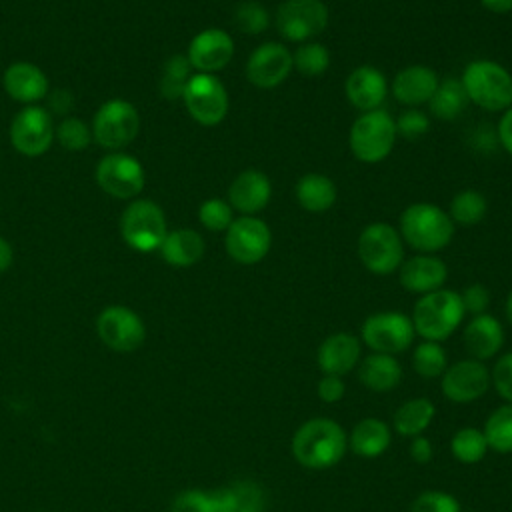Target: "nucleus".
<instances>
[{
  "label": "nucleus",
  "instance_id": "nucleus-1",
  "mask_svg": "<svg viewBox=\"0 0 512 512\" xmlns=\"http://www.w3.org/2000/svg\"><path fill=\"white\" fill-rule=\"evenodd\" d=\"M290 450L300 466L308 470H328L344 458L348 436L344 428L330 418H310L296 428Z\"/></svg>",
  "mask_w": 512,
  "mask_h": 512
},
{
  "label": "nucleus",
  "instance_id": "nucleus-2",
  "mask_svg": "<svg viewBox=\"0 0 512 512\" xmlns=\"http://www.w3.org/2000/svg\"><path fill=\"white\" fill-rule=\"evenodd\" d=\"M398 232L416 254H438L452 242L456 224L440 206L414 202L402 210Z\"/></svg>",
  "mask_w": 512,
  "mask_h": 512
},
{
  "label": "nucleus",
  "instance_id": "nucleus-3",
  "mask_svg": "<svg viewBox=\"0 0 512 512\" xmlns=\"http://www.w3.org/2000/svg\"><path fill=\"white\" fill-rule=\"evenodd\" d=\"M466 312L460 300V292L440 288L422 294L412 310V326L418 336L432 342L448 340L462 324Z\"/></svg>",
  "mask_w": 512,
  "mask_h": 512
},
{
  "label": "nucleus",
  "instance_id": "nucleus-4",
  "mask_svg": "<svg viewBox=\"0 0 512 512\" xmlns=\"http://www.w3.org/2000/svg\"><path fill=\"white\" fill-rule=\"evenodd\" d=\"M460 82L472 104L488 112H504L512 106V74L500 62L478 58L464 66Z\"/></svg>",
  "mask_w": 512,
  "mask_h": 512
},
{
  "label": "nucleus",
  "instance_id": "nucleus-5",
  "mask_svg": "<svg viewBox=\"0 0 512 512\" xmlns=\"http://www.w3.org/2000/svg\"><path fill=\"white\" fill-rule=\"evenodd\" d=\"M396 140V120L384 108L360 112L348 134L352 156L364 164H378L386 160L392 154Z\"/></svg>",
  "mask_w": 512,
  "mask_h": 512
},
{
  "label": "nucleus",
  "instance_id": "nucleus-6",
  "mask_svg": "<svg viewBox=\"0 0 512 512\" xmlns=\"http://www.w3.org/2000/svg\"><path fill=\"white\" fill-rule=\"evenodd\" d=\"M404 246L398 228L388 222H372L360 232L356 254L368 272L388 276L404 262Z\"/></svg>",
  "mask_w": 512,
  "mask_h": 512
},
{
  "label": "nucleus",
  "instance_id": "nucleus-7",
  "mask_svg": "<svg viewBox=\"0 0 512 512\" xmlns=\"http://www.w3.org/2000/svg\"><path fill=\"white\" fill-rule=\"evenodd\" d=\"M120 234L124 242L138 252H154L168 234L164 210L148 198L132 200L120 218Z\"/></svg>",
  "mask_w": 512,
  "mask_h": 512
},
{
  "label": "nucleus",
  "instance_id": "nucleus-8",
  "mask_svg": "<svg viewBox=\"0 0 512 512\" xmlns=\"http://www.w3.org/2000/svg\"><path fill=\"white\" fill-rule=\"evenodd\" d=\"M140 130L138 110L124 98H110L94 112L92 140L106 150H122Z\"/></svg>",
  "mask_w": 512,
  "mask_h": 512
},
{
  "label": "nucleus",
  "instance_id": "nucleus-9",
  "mask_svg": "<svg viewBox=\"0 0 512 512\" xmlns=\"http://www.w3.org/2000/svg\"><path fill=\"white\" fill-rule=\"evenodd\" d=\"M414 326L408 314L400 310H384L370 314L360 328V340L380 354H402L414 342Z\"/></svg>",
  "mask_w": 512,
  "mask_h": 512
},
{
  "label": "nucleus",
  "instance_id": "nucleus-10",
  "mask_svg": "<svg viewBox=\"0 0 512 512\" xmlns=\"http://www.w3.org/2000/svg\"><path fill=\"white\" fill-rule=\"evenodd\" d=\"M330 14L322 0H284L274 12L278 34L294 44L320 36L328 26Z\"/></svg>",
  "mask_w": 512,
  "mask_h": 512
},
{
  "label": "nucleus",
  "instance_id": "nucleus-11",
  "mask_svg": "<svg viewBox=\"0 0 512 512\" xmlns=\"http://www.w3.org/2000/svg\"><path fill=\"white\" fill-rule=\"evenodd\" d=\"M182 100L192 120L200 126H218L226 118L230 106V98L222 80L216 74L204 72L192 74Z\"/></svg>",
  "mask_w": 512,
  "mask_h": 512
},
{
  "label": "nucleus",
  "instance_id": "nucleus-12",
  "mask_svg": "<svg viewBox=\"0 0 512 512\" xmlns=\"http://www.w3.org/2000/svg\"><path fill=\"white\" fill-rule=\"evenodd\" d=\"M272 246L270 226L258 216H236L224 232L226 254L242 266L262 262Z\"/></svg>",
  "mask_w": 512,
  "mask_h": 512
},
{
  "label": "nucleus",
  "instance_id": "nucleus-13",
  "mask_svg": "<svg viewBox=\"0 0 512 512\" xmlns=\"http://www.w3.org/2000/svg\"><path fill=\"white\" fill-rule=\"evenodd\" d=\"M96 334L114 352H134L146 340L144 320L128 306H106L96 318Z\"/></svg>",
  "mask_w": 512,
  "mask_h": 512
},
{
  "label": "nucleus",
  "instance_id": "nucleus-14",
  "mask_svg": "<svg viewBox=\"0 0 512 512\" xmlns=\"http://www.w3.org/2000/svg\"><path fill=\"white\" fill-rule=\"evenodd\" d=\"M10 142L24 156H42L54 142V124L46 108L28 104L10 124Z\"/></svg>",
  "mask_w": 512,
  "mask_h": 512
},
{
  "label": "nucleus",
  "instance_id": "nucleus-15",
  "mask_svg": "<svg viewBox=\"0 0 512 512\" xmlns=\"http://www.w3.org/2000/svg\"><path fill=\"white\" fill-rule=\"evenodd\" d=\"M144 180L142 164L124 152H110L96 166L98 186L120 200L136 198L144 188Z\"/></svg>",
  "mask_w": 512,
  "mask_h": 512
},
{
  "label": "nucleus",
  "instance_id": "nucleus-16",
  "mask_svg": "<svg viewBox=\"0 0 512 512\" xmlns=\"http://www.w3.org/2000/svg\"><path fill=\"white\" fill-rule=\"evenodd\" d=\"M492 386L490 370L484 362L474 358H464L448 364L440 376L442 394L454 404H470L480 400Z\"/></svg>",
  "mask_w": 512,
  "mask_h": 512
},
{
  "label": "nucleus",
  "instance_id": "nucleus-17",
  "mask_svg": "<svg viewBox=\"0 0 512 512\" xmlns=\"http://www.w3.org/2000/svg\"><path fill=\"white\" fill-rule=\"evenodd\" d=\"M294 70L292 52L280 42H264L256 46L246 60V80L260 90L280 86Z\"/></svg>",
  "mask_w": 512,
  "mask_h": 512
},
{
  "label": "nucleus",
  "instance_id": "nucleus-18",
  "mask_svg": "<svg viewBox=\"0 0 512 512\" xmlns=\"http://www.w3.org/2000/svg\"><path fill=\"white\" fill-rule=\"evenodd\" d=\"M234 50V40L226 30L206 28L190 40L186 58L196 72L214 74L230 64Z\"/></svg>",
  "mask_w": 512,
  "mask_h": 512
},
{
  "label": "nucleus",
  "instance_id": "nucleus-19",
  "mask_svg": "<svg viewBox=\"0 0 512 512\" xmlns=\"http://www.w3.org/2000/svg\"><path fill=\"white\" fill-rule=\"evenodd\" d=\"M272 198V182L258 168L242 170L228 186V204L240 216H256L262 212Z\"/></svg>",
  "mask_w": 512,
  "mask_h": 512
},
{
  "label": "nucleus",
  "instance_id": "nucleus-20",
  "mask_svg": "<svg viewBox=\"0 0 512 512\" xmlns=\"http://www.w3.org/2000/svg\"><path fill=\"white\" fill-rule=\"evenodd\" d=\"M388 92H390V86L386 76L382 74L380 68L370 64L356 66L346 76V82H344V94L348 102L360 112L382 108Z\"/></svg>",
  "mask_w": 512,
  "mask_h": 512
},
{
  "label": "nucleus",
  "instance_id": "nucleus-21",
  "mask_svg": "<svg viewBox=\"0 0 512 512\" xmlns=\"http://www.w3.org/2000/svg\"><path fill=\"white\" fill-rule=\"evenodd\" d=\"M438 84L440 76L434 68L424 64H410L394 74L390 92L406 108H420L430 102Z\"/></svg>",
  "mask_w": 512,
  "mask_h": 512
},
{
  "label": "nucleus",
  "instance_id": "nucleus-22",
  "mask_svg": "<svg viewBox=\"0 0 512 512\" xmlns=\"http://www.w3.org/2000/svg\"><path fill=\"white\" fill-rule=\"evenodd\" d=\"M448 278V268L442 258L436 254H416L412 258H404L398 268L400 286L412 294H428L444 288Z\"/></svg>",
  "mask_w": 512,
  "mask_h": 512
},
{
  "label": "nucleus",
  "instance_id": "nucleus-23",
  "mask_svg": "<svg viewBox=\"0 0 512 512\" xmlns=\"http://www.w3.org/2000/svg\"><path fill=\"white\" fill-rule=\"evenodd\" d=\"M360 338L350 332H334L324 338L316 350V364L322 374L346 376L360 362Z\"/></svg>",
  "mask_w": 512,
  "mask_h": 512
},
{
  "label": "nucleus",
  "instance_id": "nucleus-24",
  "mask_svg": "<svg viewBox=\"0 0 512 512\" xmlns=\"http://www.w3.org/2000/svg\"><path fill=\"white\" fill-rule=\"evenodd\" d=\"M504 326L502 322L492 314H478L472 316V320L466 324L462 342L470 358L474 360H490L494 358L502 346H504Z\"/></svg>",
  "mask_w": 512,
  "mask_h": 512
},
{
  "label": "nucleus",
  "instance_id": "nucleus-25",
  "mask_svg": "<svg viewBox=\"0 0 512 512\" xmlns=\"http://www.w3.org/2000/svg\"><path fill=\"white\" fill-rule=\"evenodd\" d=\"M2 84L10 98L24 104H32L48 96V78L32 62L10 64L2 76Z\"/></svg>",
  "mask_w": 512,
  "mask_h": 512
},
{
  "label": "nucleus",
  "instance_id": "nucleus-26",
  "mask_svg": "<svg viewBox=\"0 0 512 512\" xmlns=\"http://www.w3.org/2000/svg\"><path fill=\"white\" fill-rule=\"evenodd\" d=\"M158 250L166 264L174 268H190L204 256L206 244L200 232L192 228H176L166 234Z\"/></svg>",
  "mask_w": 512,
  "mask_h": 512
},
{
  "label": "nucleus",
  "instance_id": "nucleus-27",
  "mask_svg": "<svg viewBox=\"0 0 512 512\" xmlns=\"http://www.w3.org/2000/svg\"><path fill=\"white\" fill-rule=\"evenodd\" d=\"M294 196L300 208L312 214H322L336 204L338 188L332 178L320 172H308L298 178L294 186Z\"/></svg>",
  "mask_w": 512,
  "mask_h": 512
},
{
  "label": "nucleus",
  "instance_id": "nucleus-28",
  "mask_svg": "<svg viewBox=\"0 0 512 512\" xmlns=\"http://www.w3.org/2000/svg\"><path fill=\"white\" fill-rule=\"evenodd\" d=\"M358 378L372 392L394 390L402 380V366L396 356L372 352L358 362Z\"/></svg>",
  "mask_w": 512,
  "mask_h": 512
},
{
  "label": "nucleus",
  "instance_id": "nucleus-29",
  "mask_svg": "<svg viewBox=\"0 0 512 512\" xmlns=\"http://www.w3.org/2000/svg\"><path fill=\"white\" fill-rule=\"evenodd\" d=\"M392 442L390 426L380 418H362L354 424L348 436V448L362 458L382 456Z\"/></svg>",
  "mask_w": 512,
  "mask_h": 512
},
{
  "label": "nucleus",
  "instance_id": "nucleus-30",
  "mask_svg": "<svg viewBox=\"0 0 512 512\" xmlns=\"http://www.w3.org/2000/svg\"><path fill=\"white\" fill-rule=\"evenodd\" d=\"M434 414L436 408L428 398H410L396 408L392 416V428L404 438H414L424 434V430L432 424Z\"/></svg>",
  "mask_w": 512,
  "mask_h": 512
},
{
  "label": "nucleus",
  "instance_id": "nucleus-31",
  "mask_svg": "<svg viewBox=\"0 0 512 512\" xmlns=\"http://www.w3.org/2000/svg\"><path fill=\"white\" fill-rule=\"evenodd\" d=\"M468 104H470V100L464 92L460 78H444V80H440L436 92L432 94L428 108L434 118L452 122L462 116V112L466 110Z\"/></svg>",
  "mask_w": 512,
  "mask_h": 512
},
{
  "label": "nucleus",
  "instance_id": "nucleus-32",
  "mask_svg": "<svg viewBox=\"0 0 512 512\" xmlns=\"http://www.w3.org/2000/svg\"><path fill=\"white\" fill-rule=\"evenodd\" d=\"M446 212L454 224L474 226L484 220V216L488 212V200L482 192H478L474 188H466L452 196Z\"/></svg>",
  "mask_w": 512,
  "mask_h": 512
},
{
  "label": "nucleus",
  "instance_id": "nucleus-33",
  "mask_svg": "<svg viewBox=\"0 0 512 512\" xmlns=\"http://www.w3.org/2000/svg\"><path fill=\"white\" fill-rule=\"evenodd\" d=\"M488 448L498 454H512V404L498 406L482 428Z\"/></svg>",
  "mask_w": 512,
  "mask_h": 512
},
{
  "label": "nucleus",
  "instance_id": "nucleus-34",
  "mask_svg": "<svg viewBox=\"0 0 512 512\" xmlns=\"http://www.w3.org/2000/svg\"><path fill=\"white\" fill-rule=\"evenodd\" d=\"M192 64L188 62L186 54H174L170 56L164 66H162V74H160V94L166 100H178L182 98L188 80L192 78Z\"/></svg>",
  "mask_w": 512,
  "mask_h": 512
},
{
  "label": "nucleus",
  "instance_id": "nucleus-35",
  "mask_svg": "<svg viewBox=\"0 0 512 512\" xmlns=\"http://www.w3.org/2000/svg\"><path fill=\"white\" fill-rule=\"evenodd\" d=\"M292 64L298 74L306 78H318L330 66V50L316 40L302 42L292 52Z\"/></svg>",
  "mask_w": 512,
  "mask_h": 512
},
{
  "label": "nucleus",
  "instance_id": "nucleus-36",
  "mask_svg": "<svg viewBox=\"0 0 512 512\" xmlns=\"http://www.w3.org/2000/svg\"><path fill=\"white\" fill-rule=\"evenodd\" d=\"M488 450L490 448H488L484 432L474 426H464V428L456 430V434L450 440V452L462 464L480 462Z\"/></svg>",
  "mask_w": 512,
  "mask_h": 512
},
{
  "label": "nucleus",
  "instance_id": "nucleus-37",
  "mask_svg": "<svg viewBox=\"0 0 512 512\" xmlns=\"http://www.w3.org/2000/svg\"><path fill=\"white\" fill-rule=\"evenodd\" d=\"M412 368L422 378H440L448 368L446 350L440 342L422 340L412 352Z\"/></svg>",
  "mask_w": 512,
  "mask_h": 512
},
{
  "label": "nucleus",
  "instance_id": "nucleus-38",
  "mask_svg": "<svg viewBox=\"0 0 512 512\" xmlns=\"http://www.w3.org/2000/svg\"><path fill=\"white\" fill-rule=\"evenodd\" d=\"M234 26L242 32V34H262L264 30H268L270 26V14L266 10L264 4H260L258 0H244L234 8Z\"/></svg>",
  "mask_w": 512,
  "mask_h": 512
},
{
  "label": "nucleus",
  "instance_id": "nucleus-39",
  "mask_svg": "<svg viewBox=\"0 0 512 512\" xmlns=\"http://www.w3.org/2000/svg\"><path fill=\"white\" fill-rule=\"evenodd\" d=\"M54 140H58L60 146H64L70 152H78L88 148L92 142V128H88L86 122L74 116H66L60 120V124L54 128Z\"/></svg>",
  "mask_w": 512,
  "mask_h": 512
},
{
  "label": "nucleus",
  "instance_id": "nucleus-40",
  "mask_svg": "<svg viewBox=\"0 0 512 512\" xmlns=\"http://www.w3.org/2000/svg\"><path fill=\"white\" fill-rule=\"evenodd\" d=\"M234 218V210L224 198H208L198 208V220L210 232H226Z\"/></svg>",
  "mask_w": 512,
  "mask_h": 512
},
{
  "label": "nucleus",
  "instance_id": "nucleus-41",
  "mask_svg": "<svg viewBox=\"0 0 512 512\" xmlns=\"http://www.w3.org/2000/svg\"><path fill=\"white\" fill-rule=\"evenodd\" d=\"M410 512H460V502L448 492L426 490L414 498Z\"/></svg>",
  "mask_w": 512,
  "mask_h": 512
},
{
  "label": "nucleus",
  "instance_id": "nucleus-42",
  "mask_svg": "<svg viewBox=\"0 0 512 512\" xmlns=\"http://www.w3.org/2000/svg\"><path fill=\"white\" fill-rule=\"evenodd\" d=\"M394 120H396L398 136L406 140H418L430 130V118L420 108H408Z\"/></svg>",
  "mask_w": 512,
  "mask_h": 512
},
{
  "label": "nucleus",
  "instance_id": "nucleus-43",
  "mask_svg": "<svg viewBox=\"0 0 512 512\" xmlns=\"http://www.w3.org/2000/svg\"><path fill=\"white\" fill-rule=\"evenodd\" d=\"M236 498V512H262L264 508V492L254 482H236L230 486Z\"/></svg>",
  "mask_w": 512,
  "mask_h": 512
},
{
  "label": "nucleus",
  "instance_id": "nucleus-44",
  "mask_svg": "<svg viewBox=\"0 0 512 512\" xmlns=\"http://www.w3.org/2000/svg\"><path fill=\"white\" fill-rule=\"evenodd\" d=\"M170 512H216L210 492L204 490H184L170 506Z\"/></svg>",
  "mask_w": 512,
  "mask_h": 512
},
{
  "label": "nucleus",
  "instance_id": "nucleus-45",
  "mask_svg": "<svg viewBox=\"0 0 512 512\" xmlns=\"http://www.w3.org/2000/svg\"><path fill=\"white\" fill-rule=\"evenodd\" d=\"M490 378L496 392L508 404H512V352H506L496 360L494 368L490 370Z\"/></svg>",
  "mask_w": 512,
  "mask_h": 512
},
{
  "label": "nucleus",
  "instance_id": "nucleus-46",
  "mask_svg": "<svg viewBox=\"0 0 512 512\" xmlns=\"http://www.w3.org/2000/svg\"><path fill=\"white\" fill-rule=\"evenodd\" d=\"M460 300H462L466 314H472V316L486 314V310L490 306V290L484 284L474 282L460 292Z\"/></svg>",
  "mask_w": 512,
  "mask_h": 512
},
{
  "label": "nucleus",
  "instance_id": "nucleus-47",
  "mask_svg": "<svg viewBox=\"0 0 512 512\" xmlns=\"http://www.w3.org/2000/svg\"><path fill=\"white\" fill-rule=\"evenodd\" d=\"M318 398L326 404H336L344 398L346 394V384L342 380V376H330V374H322V378L318 380Z\"/></svg>",
  "mask_w": 512,
  "mask_h": 512
},
{
  "label": "nucleus",
  "instance_id": "nucleus-48",
  "mask_svg": "<svg viewBox=\"0 0 512 512\" xmlns=\"http://www.w3.org/2000/svg\"><path fill=\"white\" fill-rule=\"evenodd\" d=\"M434 456V448H432V442L420 434V436H414L412 442H410V458L416 462V464H428Z\"/></svg>",
  "mask_w": 512,
  "mask_h": 512
},
{
  "label": "nucleus",
  "instance_id": "nucleus-49",
  "mask_svg": "<svg viewBox=\"0 0 512 512\" xmlns=\"http://www.w3.org/2000/svg\"><path fill=\"white\" fill-rule=\"evenodd\" d=\"M496 138L500 146L512 156V106L502 112L498 126H496Z\"/></svg>",
  "mask_w": 512,
  "mask_h": 512
},
{
  "label": "nucleus",
  "instance_id": "nucleus-50",
  "mask_svg": "<svg viewBox=\"0 0 512 512\" xmlns=\"http://www.w3.org/2000/svg\"><path fill=\"white\" fill-rule=\"evenodd\" d=\"M50 106H52V110L58 112V114L68 112L70 106H72V96H70V92H68V90H54V92L50 94Z\"/></svg>",
  "mask_w": 512,
  "mask_h": 512
},
{
  "label": "nucleus",
  "instance_id": "nucleus-51",
  "mask_svg": "<svg viewBox=\"0 0 512 512\" xmlns=\"http://www.w3.org/2000/svg\"><path fill=\"white\" fill-rule=\"evenodd\" d=\"M480 4L494 14H508L512 12V0H480Z\"/></svg>",
  "mask_w": 512,
  "mask_h": 512
},
{
  "label": "nucleus",
  "instance_id": "nucleus-52",
  "mask_svg": "<svg viewBox=\"0 0 512 512\" xmlns=\"http://www.w3.org/2000/svg\"><path fill=\"white\" fill-rule=\"evenodd\" d=\"M12 260H14V250H12V246L8 244V240H4V238L0 236V272L8 270L10 264H12Z\"/></svg>",
  "mask_w": 512,
  "mask_h": 512
},
{
  "label": "nucleus",
  "instance_id": "nucleus-53",
  "mask_svg": "<svg viewBox=\"0 0 512 512\" xmlns=\"http://www.w3.org/2000/svg\"><path fill=\"white\" fill-rule=\"evenodd\" d=\"M504 314H506V320H508V324L512 326V290L508 292V296H506V304H504Z\"/></svg>",
  "mask_w": 512,
  "mask_h": 512
}]
</instances>
